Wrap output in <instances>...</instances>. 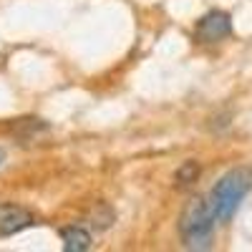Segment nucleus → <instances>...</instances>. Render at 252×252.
<instances>
[{
  "mask_svg": "<svg viewBox=\"0 0 252 252\" xmlns=\"http://www.w3.org/2000/svg\"><path fill=\"white\" fill-rule=\"evenodd\" d=\"M215 215L204 197H192L179 215V235L187 250H209L215 237Z\"/></svg>",
  "mask_w": 252,
  "mask_h": 252,
  "instance_id": "obj_2",
  "label": "nucleus"
},
{
  "mask_svg": "<svg viewBox=\"0 0 252 252\" xmlns=\"http://www.w3.org/2000/svg\"><path fill=\"white\" fill-rule=\"evenodd\" d=\"M3 161H5V152H3V149H0V164H3Z\"/></svg>",
  "mask_w": 252,
  "mask_h": 252,
  "instance_id": "obj_9",
  "label": "nucleus"
},
{
  "mask_svg": "<svg viewBox=\"0 0 252 252\" xmlns=\"http://www.w3.org/2000/svg\"><path fill=\"white\" fill-rule=\"evenodd\" d=\"M61 240H63V250L66 252H86L91 247V232L76 224L61 229Z\"/></svg>",
  "mask_w": 252,
  "mask_h": 252,
  "instance_id": "obj_5",
  "label": "nucleus"
},
{
  "mask_svg": "<svg viewBox=\"0 0 252 252\" xmlns=\"http://www.w3.org/2000/svg\"><path fill=\"white\" fill-rule=\"evenodd\" d=\"M46 129H48V126L40 121V119H18L15 121V139L23 144V141L38 136L40 131H46Z\"/></svg>",
  "mask_w": 252,
  "mask_h": 252,
  "instance_id": "obj_6",
  "label": "nucleus"
},
{
  "mask_svg": "<svg viewBox=\"0 0 252 252\" xmlns=\"http://www.w3.org/2000/svg\"><path fill=\"white\" fill-rule=\"evenodd\" d=\"M199 174H202V166H199L194 159H189V161H184L179 169H177L174 182H177L179 189H184V187H192V184L199 179Z\"/></svg>",
  "mask_w": 252,
  "mask_h": 252,
  "instance_id": "obj_7",
  "label": "nucleus"
},
{
  "mask_svg": "<svg viewBox=\"0 0 252 252\" xmlns=\"http://www.w3.org/2000/svg\"><path fill=\"white\" fill-rule=\"evenodd\" d=\"M89 220H91V227H96V229H109L111 222H114V212H111L109 204H98Z\"/></svg>",
  "mask_w": 252,
  "mask_h": 252,
  "instance_id": "obj_8",
  "label": "nucleus"
},
{
  "mask_svg": "<svg viewBox=\"0 0 252 252\" xmlns=\"http://www.w3.org/2000/svg\"><path fill=\"white\" fill-rule=\"evenodd\" d=\"M232 35V18L224 10H209L197 20L194 38L199 43H220Z\"/></svg>",
  "mask_w": 252,
  "mask_h": 252,
  "instance_id": "obj_3",
  "label": "nucleus"
},
{
  "mask_svg": "<svg viewBox=\"0 0 252 252\" xmlns=\"http://www.w3.org/2000/svg\"><path fill=\"white\" fill-rule=\"evenodd\" d=\"M252 189V172L245 166L229 169L227 174H222L217 179V184L209 192V207L217 222H229L235 217L237 207L242 204V199L247 197V192Z\"/></svg>",
  "mask_w": 252,
  "mask_h": 252,
  "instance_id": "obj_1",
  "label": "nucleus"
},
{
  "mask_svg": "<svg viewBox=\"0 0 252 252\" xmlns=\"http://www.w3.org/2000/svg\"><path fill=\"white\" fill-rule=\"evenodd\" d=\"M33 224V215L26 207L0 204V237H13Z\"/></svg>",
  "mask_w": 252,
  "mask_h": 252,
  "instance_id": "obj_4",
  "label": "nucleus"
}]
</instances>
